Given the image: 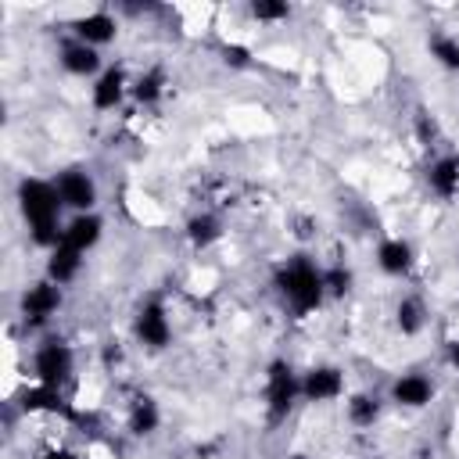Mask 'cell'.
<instances>
[{"label": "cell", "instance_id": "cell-1", "mask_svg": "<svg viewBox=\"0 0 459 459\" xmlns=\"http://www.w3.org/2000/svg\"><path fill=\"white\" fill-rule=\"evenodd\" d=\"M269 290H273L276 305L298 323L319 316L330 305L326 283H323V262L308 251H294V255L280 258L269 269Z\"/></svg>", "mask_w": 459, "mask_h": 459}, {"label": "cell", "instance_id": "cell-2", "mask_svg": "<svg viewBox=\"0 0 459 459\" xmlns=\"http://www.w3.org/2000/svg\"><path fill=\"white\" fill-rule=\"evenodd\" d=\"M14 204L22 212L29 244L39 251H50L65 233V204L57 197L54 179L43 176H22L14 186Z\"/></svg>", "mask_w": 459, "mask_h": 459}, {"label": "cell", "instance_id": "cell-3", "mask_svg": "<svg viewBox=\"0 0 459 459\" xmlns=\"http://www.w3.org/2000/svg\"><path fill=\"white\" fill-rule=\"evenodd\" d=\"M262 423L269 430H280L294 420V412L301 409V369L287 359V355H273L262 366Z\"/></svg>", "mask_w": 459, "mask_h": 459}, {"label": "cell", "instance_id": "cell-4", "mask_svg": "<svg viewBox=\"0 0 459 459\" xmlns=\"http://www.w3.org/2000/svg\"><path fill=\"white\" fill-rule=\"evenodd\" d=\"M29 377L39 387H50V391H65L68 394V387L79 384V355H75V344L68 337H61V333H43L32 344Z\"/></svg>", "mask_w": 459, "mask_h": 459}, {"label": "cell", "instance_id": "cell-5", "mask_svg": "<svg viewBox=\"0 0 459 459\" xmlns=\"http://www.w3.org/2000/svg\"><path fill=\"white\" fill-rule=\"evenodd\" d=\"M129 337L143 355H161L176 344V323H172V308L161 294H147L133 316H129Z\"/></svg>", "mask_w": 459, "mask_h": 459}, {"label": "cell", "instance_id": "cell-6", "mask_svg": "<svg viewBox=\"0 0 459 459\" xmlns=\"http://www.w3.org/2000/svg\"><path fill=\"white\" fill-rule=\"evenodd\" d=\"M65 308V287L39 276V280H29L18 294V319L29 333H47L50 323L61 316Z\"/></svg>", "mask_w": 459, "mask_h": 459}, {"label": "cell", "instance_id": "cell-7", "mask_svg": "<svg viewBox=\"0 0 459 459\" xmlns=\"http://www.w3.org/2000/svg\"><path fill=\"white\" fill-rule=\"evenodd\" d=\"M348 373L337 362H308L301 369V405L308 409H326L344 402L348 394Z\"/></svg>", "mask_w": 459, "mask_h": 459}, {"label": "cell", "instance_id": "cell-8", "mask_svg": "<svg viewBox=\"0 0 459 459\" xmlns=\"http://www.w3.org/2000/svg\"><path fill=\"white\" fill-rule=\"evenodd\" d=\"M387 394V405L391 409H402V412H423L437 402V380L427 373V369H402L387 380L384 387Z\"/></svg>", "mask_w": 459, "mask_h": 459}, {"label": "cell", "instance_id": "cell-9", "mask_svg": "<svg viewBox=\"0 0 459 459\" xmlns=\"http://www.w3.org/2000/svg\"><path fill=\"white\" fill-rule=\"evenodd\" d=\"M50 179L57 186V197H61L65 212H72V215L97 212V204H100V183H97V176L86 165H65Z\"/></svg>", "mask_w": 459, "mask_h": 459}, {"label": "cell", "instance_id": "cell-10", "mask_svg": "<svg viewBox=\"0 0 459 459\" xmlns=\"http://www.w3.org/2000/svg\"><path fill=\"white\" fill-rule=\"evenodd\" d=\"M126 100H133V72L126 61H111L93 82H90V111L111 115Z\"/></svg>", "mask_w": 459, "mask_h": 459}, {"label": "cell", "instance_id": "cell-11", "mask_svg": "<svg viewBox=\"0 0 459 459\" xmlns=\"http://www.w3.org/2000/svg\"><path fill=\"white\" fill-rule=\"evenodd\" d=\"M65 32L72 39H79V43H90V47L104 50L108 43L118 39L122 22H118V11H111V7H86V11H75L72 14V22H68Z\"/></svg>", "mask_w": 459, "mask_h": 459}, {"label": "cell", "instance_id": "cell-12", "mask_svg": "<svg viewBox=\"0 0 459 459\" xmlns=\"http://www.w3.org/2000/svg\"><path fill=\"white\" fill-rule=\"evenodd\" d=\"M384 412H387V394L373 391V387H355L344 394L341 402V420L351 434H369L384 423Z\"/></svg>", "mask_w": 459, "mask_h": 459}, {"label": "cell", "instance_id": "cell-13", "mask_svg": "<svg viewBox=\"0 0 459 459\" xmlns=\"http://www.w3.org/2000/svg\"><path fill=\"white\" fill-rule=\"evenodd\" d=\"M373 265L380 269V276L387 280H409L420 265V255H416V244L402 233H384L373 247Z\"/></svg>", "mask_w": 459, "mask_h": 459}, {"label": "cell", "instance_id": "cell-14", "mask_svg": "<svg viewBox=\"0 0 459 459\" xmlns=\"http://www.w3.org/2000/svg\"><path fill=\"white\" fill-rule=\"evenodd\" d=\"M179 233H183V244L190 251L204 255V251H212V247H219L226 240V219H222L219 208H204L201 204V208H190V215L183 219Z\"/></svg>", "mask_w": 459, "mask_h": 459}, {"label": "cell", "instance_id": "cell-15", "mask_svg": "<svg viewBox=\"0 0 459 459\" xmlns=\"http://www.w3.org/2000/svg\"><path fill=\"white\" fill-rule=\"evenodd\" d=\"M57 68H61L68 79H90V82H93L108 65H104V54H100L97 47L65 36L61 47H57Z\"/></svg>", "mask_w": 459, "mask_h": 459}, {"label": "cell", "instance_id": "cell-16", "mask_svg": "<svg viewBox=\"0 0 459 459\" xmlns=\"http://www.w3.org/2000/svg\"><path fill=\"white\" fill-rule=\"evenodd\" d=\"M391 326H394V333H398L402 341L423 337L427 326H430V308H427V301H423L420 294H412V290L398 294V298L391 301Z\"/></svg>", "mask_w": 459, "mask_h": 459}, {"label": "cell", "instance_id": "cell-17", "mask_svg": "<svg viewBox=\"0 0 459 459\" xmlns=\"http://www.w3.org/2000/svg\"><path fill=\"white\" fill-rule=\"evenodd\" d=\"M423 179H427V190L434 194V201H441V204L459 201V151L430 154Z\"/></svg>", "mask_w": 459, "mask_h": 459}, {"label": "cell", "instance_id": "cell-18", "mask_svg": "<svg viewBox=\"0 0 459 459\" xmlns=\"http://www.w3.org/2000/svg\"><path fill=\"white\" fill-rule=\"evenodd\" d=\"M82 269H86V255L75 251L65 240H57L50 251H43V276L54 280V283H61L65 290L82 276Z\"/></svg>", "mask_w": 459, "mask_h": 459}, {"label": "cell", "instance_id": "cell-19", "mask_svg": "<svg viewBox=\"0 0 459 459\" xmlns=\"http://www.w3.org/2000/svg\"><path fill=\"white\" fill-rule=\"evenodd\" d=\"M104 233H108L104 215H100V212H82V215H68V219H65V233H61V240L72 244L75 251L90 255V251L100 247Z\"/></svg>", "mask_w": 459, "mask_h": 459}, {"label": "cell", "instance_id": "cell-20", "mask_svg": "<svg viewBox=\"0 0 459 459\" xmlns=\"http://www.w3.org/2000/svg\"><path fill=\"white\" fill-rule=\"evenodd\" d=\"M427 57L448 75H459V32L455 29H434L427 36Z\"/></svg>", "mask_w": 459, "mask_h": 459}, {"label": "cell", "instance_id": "cell-21", "mask_svg": "<svg viewBox=\"0 0 459 459\" xmlns=\"http://www.w3.org/2000/svg\"><path fill=\"white\" fill-rule=\"evenodd\" d=\"M244 11L251 18V25H258V29H280V25H287L294 18V7L290 4H273V0H255Z\"/></svg>", "mask_w": 459, "mask_h": 459}, {"label": "cell", "instance_id": "cell-22", "mask_svg": "<svg viewBox=\"0 0 459 459\" xmlns=\"http://www.w3.org/2000/svg\"><path fill=\"white\" fill-rule=\"evenodd\" d=\"M441 362H445V369H448V373H455V377H459V333L445 337V344H441Z\"/></svg>", "mask_w": 459, "mask_h": 459}, {"label": "cell", "instance_id": "cell-23", "mask_svg": "<svg viewBox=\"0 0 459 459\" xmlns=\"http://www.w3.org/2000/svg\"><path fill=\"white\" fill-rule=\"evenodd\" d=\"M36 459H82V452H79V448H72L68 441H61V445L39 448V452H36Z\"/></svg>", "mask_w": 459, "mask_h": 459}, {"label": "cell", "instance_id": "cell-24", "mask_svg": "<svg viewBox=\"0 0 459 459\" xmlns=\"http://www.w3.org/2000/svg\"><path fill=\"white\" fill-rule=\"evenodd\" d=\"M280 459H316L312 452H305V448H290V452H283Z\"/></svg>", "mask_w": 459, "mask_h": 459}]
</instances>
